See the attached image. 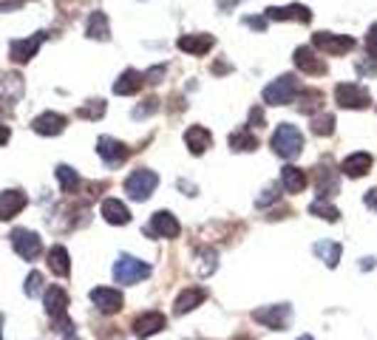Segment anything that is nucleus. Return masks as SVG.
Instances as JSON below:
<instances>
[{"instance_id":"17","label":"nucleus","mask_w":377,"mask_h":340,"mask_svg":"<svg viewBox=\"0 0 377 340\" xmlns=\"http://www.w3.org/2000/svg\"><path fill=\"white\" fill-rule=\"evenodd\" d=\"M165 315L162 312H145V315H139L137 321H134V335L139 340H145V338H151V335H159L162 329H165Z\"/></svg>"},{"instance_id":"39","label":"nucleus","mask_w":377,"mask_h":340,"mask_svg":"<svg viewBox=\"0 0 377 340\" xmlns=\"http://www.w3.org/2000/svg\"><path fill=\"white\" fill-rule=\"evenodd\" d=\"M355 71L361 74V77H377V57H366V60H358L355 62Z\"/></svg>"},{"instance_id":"35","label":"nucleus","mask_w":377,"mask_h":340,"mask_svg":"<svg viewBox=\"0 0 377 340\" xmlns=\"http://www.w3.org/2000/svg\"><path fill=\"white\" fill-rule=\"evenodd\" d=\"M196 258L201 261V267H198V275H210V273L218 267V253H216L213 247H201V250L196 253Z\"/></svg>"},{"instance_id":"51","label":"nucleus","mask_w":377,"mask_h":340,"mask_svg":"<svg viewBox=\"0 0 377 340\" xmlns=\"http://www.w3.org/2000/svg\"><path fill=\"white\" fill-rule=\"evenodd\" d=\"M65 340H80V338H74V335H68V338H65Z\"/></svg>"},{"instance_id":"4","label":"nucleus","mask_w":377,"mask_h":340,"mask_svg":"<svg viewBox=\"0 0 377 340\" xmlns=\"http://www.w3.org/2000/svg\"><path fill=\"white\" fill-rule=\"evenodd\" d=\"M43 304L51 321H57V327L63 324V332H71V321H68V292L63 287H48L43 292Z\"/></svg>"},{"instance_id":"13","label":"nucleus","mask_w":377,"mask_h":340,"mask_svg":"<svg viewBox=\"0 0 377 340\" xmlns=\"http://www.w3.org/2000/svg\"><path fill=\"white\" fill-rule=\"evenodd\" d=\"M295 65H298V71H304V74H309V77H324L329 68H326V62L315 54V48H309V45H298L295 48Z\"/></svg>"},{"instance_id":"49","label":"nucleus","mask_w":377,"mask_h":340,"mask_svg":"<svg viewBox=\"0 0 377 340\" xmlns=\"http://www.w3.org/2000/svg\"><path fill=\"white\" fill-rule=\"evenodd\" d=\"M179 187H182L188 196H196V187H193V185H188V182H179Z\"/></svg>"},{"instance_id":"28","label":"nucleus","mask_w":377,"mask_h":340,"mask_svg":"<svg viewBox=\"0 0 377 340\" xmlns=\"http://www.w3.org/2000/svg\"><path fill=\"white\" fill-rule=\"evenodd\" d=\"M23 97V77L20 74H3L0 77V102L11 105Z\"/></svg>"},{"instance_id":"38","label":"nucleus","mask_w":377,"mask_h":340,"mask_svg":"<svg viewBox=\"0 0 377 340\" xmlns=\"http://www.w3.org/2000/svg\"><path fill=\"white\" fill-rule=\"evenodd\" d=\"M40 292H46L43 273H28V278H26V295H28V298H37Z\"/></svg>"},{"instance_id":"18","label":"nucleus","mask_w":377,"mask_h":340,"mask_svg":"<svg viewBox=\"0 0 377 340\" xmlns=\"http://www.w3.org/2000/svg\"><path fill=\"white\" fill-rule=\"evenodd\" d=\"M267 20H298V23H312V11L301 3H290V6H270L267 9Z\"/></svg>"},{"instance_id":"50","label":"nucleus","mask_w":377,"mask_h":340,"mask_svg":"<svg viewBox=\"0 0 377 340\" xmlns=\"http://www.w3.org/2000/svg\"><path fill=\"white\" fill-rule=\"evenodd\" d=\"M298 340H315V338H309V335H301Z\"/></svg>"},{"instance_id":"2","label":"nucleus","mask_w":377,"mask_h":340,"mask_svg":"<svg viewBox=\"0 0 377 340\" xmlns=\"http://www.w3.org/2000/svg\"><path fill=\"white\" fill-rule=\"evenodd\" d=\"M301 91V82L295 74H284L278 79H272L267 88H264V102L267 105H287V102H295Z\"/></svg>"},{"instance_id":"42","label":"nucleus","mask_w":377,"mask_h":340,"mask_svg":"<svg viewBox=\"0 0 377 340\" xmlns=\"http://www.w3.org/2000/svg\"><path fill=\"white\" fill-rule=\"evenodd\" d=\"M267 122V116H264V108L261 105H255L253 111H250V128H261Z\"/></svg>"},{"instance_id":"23","label":"nucleus","mask_w":377,"mask_h":340,"mask_svg":"<svg viewBox=\"0 0 377 340\" xmlns=\"http://www.w3.org/2000/svg\"><path fill=\"white\" fill-rule=\"evenodd\" d=\"M185 145H188V150L193 156H201L213 145V136H210V131L204 125H193V128L185 131Z\"/></svg>"},{"instance_id":"10","label":"nucleus","mask_w":377,"mask_h":340,"mask_svg":"<svg viewBox=\"0 0 377 340\" xmlns=\"http://www.w3.org/2000/svg\"><path fill=\"white\" fill-rule=\"evenodd\" d=\"M312 182H315V190H318V199H329L338 193L341 182H338V170L329 159H324L315 170H312Z\"/></svg>"},{"instance_id":"37","label":"nucleus","mask_w":377,"mask_h":340,"mask_svg":"<svg viewBox=\"0 0 377 340\" xmlns=\"http://www.w3.org/2000/svg\"><path fill=\"white\" fill-rule=\"evenodd\" d=\"M105 102L102 99H91V102H85L80 111H77V116L80 119H100V116H105Z\"/></svg>"},{"instance_id":"5","label":"nucleus","mask_w":377,"mask_h":340,"mask_svg":"<svg viewBox=\"0 0 377 340\" xmlns=\"http://www.w3.org/2000/svg\"><path fill=\"white\" fill-rule=\"evenodd\" d=\"M156 185H159L156 170L139 168V170H134V173L125 179V193H128L134 202H145V199H151V196H154Z\"/></svg>"},{"instance_id":"46","label":"nucleus","mask_w":377,"mask_h":340,"mask_svg":"<svg viewBox=\"0 0 377 340\" xmlns=\"http://www.w3.org/2000/svg\"><path fill=\"white\" fill-rule=\"evenodd\" d=\"M275 199H278V193H275V190H267V196L258 199V207H264V204H270V202H275Z\"/></svg>"},{"instance_id":"15","label":"nucleus","mask_w":377,"mask_h":340,"mask_svg":"<svg viewBox=\"0 0 377 340\" xmlns=\"http://www.w3.org/2000/svg\"><path fill=\"white\" fill-rule=\"evenodd\" d=\"M91 304L105 315H117L122 309V292L111 290V287H97V290H91Z\"/></svg>"},{"instance_id":"8","label":"nucleus","mask_w":377,"mask_h":340,"mask_svg":"<svg viewBox=\"0 0 377 340\" xmlns=\"http://www.w3.org/2000/svg\"><path fill=\"white\" fill-rule=\"evenodd\" d=\"M312 45L324 54H332V57H344L349 51H355V40L346 37V34H329V31H315L312 34Z\"/></svg>"},{"instance_id":"30","label":"nucleus","mask_w":377,"mask_h":340,"mask_svg":"<svg viewBox=\"0 0 377 340\" xmlns=\"http://www.w3.org/2000/svg\"><path fill=\"white\" fill-rule=\"evenodd\" d=\"M341 253H344V247H341L338 241H318V244H315V256H318L329 270H335V267L341 264Z\"/></svg>"},{"instance_id":"7","label":"nucleus","mask_w":377,"mask_h":340,"mask_svg":"<svg viewBox=\"0 0 377 340\" xmlns=\"http://www.w3.org/2000/svg\"><path fill=\"white\" fill-rule=\"evenodd\" d=\"M11 247L14 253L23 258V261H34L40 253H43V238L34 233V230H26V227H17L11 230Z\"/></svg>"},{"instance_id":"29","label":"nucleus","mask_w":377,"mask_h":340,"mask_svg":"<svg viewBox=\"0 0 377 340\" xmlns=\"http://www.w3.org/2000/svg\"><path fill=\"white\" fill-rule=\"evenodd\" d=\"M85 34L91 40H111V26H108V17L102 11H91L88 14V23H85Z\"/></svg>"},{"instance_id":"12","label":"nucleus","mask_w":377,"mask_h":340,"mask_svg":"<svg viewBox=\"0 0 377 340\" xmlns=\"http://www.w3.org/2000/svg\"><path fill=\"white\" fill-rule=\"evenodd\" d=\"M179 221H176V216L174 213H168V210H159V213H154L151 216V221L145 224V233L148 236H154V238H176L179 236Z\"/></svg>"},{"instance_id":"9","label":"nucleus","mask_w":377,"mask_h":340,"mask_svg":"<svg viewBox=\"0 0 377 340\" xmlns=\"http://www.w3.org/2000/svg\"><path fill=\"white\" fill-rule=\"evenodd\" d=\"M335 99L341 108H355V111H363L372 105V97L363 85H355V82H338L335 88Z\"/></svg>"},{"instance_id":"53","label":"nucleus","mask_w":377,"mask_h":340,"mask_svg":"<svg viewBox=\"0 0 377 340\" xmlns=\"http://www.w3.org/2000/svg\"><path fill=\"white\" fill-rule=\"evenodd\" d=\"M241 340H247V338H241Z\"/></svg>"},{"instance_id":"33","label":"nucleus","mask_w":377,"mask_h":340,"mask_svg":"<svg viewBox=\"0 0 377 340\" xmlns=\"http://www.w3.org/2000/svg\"><path fill=\"white\" fill-rule=\"evenodd\" d=\"M295 99H301L298 111H304V114L318 111V108L324 105V94H321V91H298V97H295Z\"/></svg>"},{"instance_id":"31","label":"nucleus","mask_w":377,"mask_h":340,"mask_svg":"<svg viewBox=\"0 0 377 340\" xmlns=\"http://www.w3.org/2000/svg\"><path fill=\"white\" fill-rule=\"evenodd\" d=\"M230 148L235 150V153H253L255 148H258V136L255 133H250L247 128H241V131H235V133H230Z\"/></svg>"},{"instance_id":"3","label":"nucleus","mask_w":377,"mask_h":340,"mask_svg":"<svg viewBox=\"0 0 377 340\" xmlns=\"http://www.w3.org/2000/svg\"><path fill=\"white\" fill-rule=\"evenodd\" d=\"M151 275V264L134 258V256H120L117 264H114V281L122 284V287H131V284H139Z\"/></svg>"},{"instance_id":"6","label":"nucleus","mask_w":377,"mask_h":340,"mask_svg":"<svg viewBox=\"0 0 377 340\" xmlns=\"http://www.w3.org/2000/svg\"><path fill=\"white\" fill-rule=\"evenodd\" d=\"M253 321L261 324V327H267V329H272V332H284V329H290V324H292V307H290V304L261 307V309L253 312Z\"/></svg>"},{"instance_id":"1","label":"nucleus","mask_w":377,"mask_h":340,"mask_svg":"<svg viewBox=\"0 0 377 340\" xmlns=\"http://www.w3.org/2000/svg\"><path fill=\"white\" fill-rule=\"evenodd\" d=\"M272 150L281 156V159H287V162H292V159H298L301 156V150H304V136H301V131L295 128V125H290V122H284V125H278L275 128V133H272Z\"/></svg>"},{"instance_id":"14","label":"nucleus","mask_w":377,"mask_h":340,"mask_svg":"<svg viewBox=\"0 0 377 340\" xmlns=\"http://www.w3.org/2000/svg\"><path fill=\"white\" fill-rule=\"evenodd\" d=\"M43 40H46V31H37V34H31V37H26V40H11V45H9V54H11V62H28L34 54H37V48L43 45Z\"/></svg>"},{"instance_id":"48","label":"nucleus","mask_w":377,"mask_h":340,"mask_svg":"<svg viewBox=\"0 0 377 340\" xmlns=\"http://www.w3.org/2000/svg\"><path fill=\"white\" fill-rule=\"evenodd\" d=\"M213 71H216V74H227V71H230V65H224V62H216V65H213Z\"/></svg>"},{"instance_id":"27","label":"nucleus","mask_w":377,"mask_h":340,"mask_svg":"<svg viewBox=\"0 0 377 340\" xmlns=\"http://www.w3.org/2000/svg\"><path fill=\"white\" fill-rule=\"evenodd\" d=\"M281 185H284V190H287V193H304V190H307V185H309V176H307L301 168L287 165V168L281 170Z\"/></svg>"},{"instance_id":"43","label":"nucleus","mask_w":377,"mask_h":340,"mask_svg":"<svg viewBox=\"0 0 377 340\" xmlns=\"http://www.w3.org/2000/svg\"><path fill=\"white\" fill-rule=\"evenodd\" d=\"M366 51L377 57V23L375 26H369V34H366Z\"/></svg>"},{"instance_id":"32","label":"nucleus","mask_w":377,"mask_h":340,"mask_svg":"<svg viewBox=\"0 0 377 340\" xmlns=\"http://www.w3.org/2000/svg\"><path fill=\"white\" fill-rule=\"evenodd\" d=\"M57 182H60V190L63 193H74L77 187H80V176H77V170L74 168H68V165H57Z\"/></svg>"},{"instance_id":"20","label":"nucleus","mask_w":377,"mask_h":340,"mask_svg":"<svg viewBox=\"0 0 377 340\" xmlns=\"http://www.w3.org/2000/svg\"><path fill=\"white\" fill-rule=\"evenodd\" d=\"M176 45H179V51H185V54L201 57V54H207V51L216 45V37H213V34H182Z\"/></svg>"},{"instance_id":"52","label":"nucleus","mask_w":377,"mask_h":340,"mask_svg":"<svg viewBox=\"0 0 377 340\" xmlns=\"http://www.w3.org/2000/svg\"><path fill=\"white\" fill-rule=\"evenodd\" d=\"M0 340H3V329H0Z\"/></svg>"},{"instance_id":"26","label":"nucleus","mask_w":377,"mask_h":340,"mask_svg":"<svg viewBox=\"0 0 377 340\" xmlns=\"http://www.w3.org/2000/svg\"><path fill=\"white\" fill-rule=\"evenodd\" d=\"M46 261H48V270H51V273H54L57 278H68V275H71V261H68V250H65L63 244H54V247L48 250Z\"/></svg>"},{"instance_id":"21","label":"nucleus","mask_w":377,"mask_h":340,"mask_svg":"<svg viewBox=\"0 0 377 340\" xmlns=\"http://www.w3.org/2000/svg\"><path fill=\"white\" fill-rule=\"evenodd\" d=\"M207 301V292L201 287H190V290H182L174 301V315H188L196 307H201Z\"/></svg>"},{"instance_id":"47","label":"nucleus","mask_w":377,"mask_h":340,"mask_svg":"<svg viewBox=\"0 0 377 340\" xmlns=\"http://www.w3.org/2000/svg\"><path fill=\"white\" fill-rule=\"evenodd\" d=\"M9 136H11V133H9V128H6V125H0V145H6V142H9Z\"/></svg>"},{"instance_id":"36","label":"nucleus","mask_w":377,"mask_h":340,"mask_svg":"<svg viewBox=\"0 0 377 340\" xmlns=\"http://www.w3.org/2000/svg\"><path fill=\"white\" fill-rule=\"evenodd\" d=\"M309 213H312V216H321L324 221H338V219H341V213H338V207H332V204H326L324 199H318V202H312V204H309Z\"/></svg>"},{"instance_id":"11","label":"nucleus","mask_w":377,"mask_h":340,"mask_svg":"<svg viewBox=\"0 0 377 340\" xmlns=\"http://www.w3.org/2000/svg\"><path fill=\"white\" fill-rule=\"evenodd\" d=\"M97 153H100V159H102L108 168H120V165L131 156V148H128L125 142L114 139V136H100V142H97Z\"/></svg>"},{"instance_id":"22","label":"nucleus","mask_w":377,"mask_h":340,"mask_svg":"<svg viewBox=\"0 0 377 340\" xmlns=\"http://www.w3.org/2000/svg\"><path fill=\"white\" fill-rule=\"evenodd\" d=\"M100 210H102V219H105L108 224H114V227H122V224L131 221V210H128L120 199H102Z\"/></svg>"},{"instance_id":"44","label":"nucleus","mask_w":377,"mask_h":340,"mask_svg":"<svg viewBox=\"0 0 377 340\" xmlns=\"http://www.w3.org/2000/svg\"><path fill=\"white\" fill-rule=\"evenodd\" d=\"M244 23L250 28H255V31H264L267 28V17H244Z\"/></svg>"},{"instance_id":"19","label":"nucleus","mask_w":377,"mask_h":340,"mask_svg":"<svg viewBox=\"0 0 377 340\" xmlns=\"http://www.w3.org/2000/svg\"><path fill=\"white\" fill-rule=\"evenodd\" d=\"M28 204L23 190H3L0 193V221H11L17 213H23V207Z\"/></svg>"},{"instance_id":"16","label":"nucleus","mask_w":377,"mask_h":340,"mask_svg":"<svg viewBox=\"0 0 377 340\" xmlns=\"http://www.w3.org/2000/svg\"><path fill=\"white\" fill-rule=\"evenodd\" d=\"M31 131H34V133H40V136H57V133H63V131H65V116H63V114H57V111H46V114L34 116Z\"/></svg>"},{"instance_id":"41","label":"nucleus","mask_w":377,"mask_h":340,"mask_svg":"<svg viewBox=\"0 0 377 340\" xmlns=\"http://www.w3.org/2000/svg\"><path fill=\"white\" fill-rule=\"evenodd\" d=\"M165 74H168V65H154V68H148L145 71V82H162L165 79Z\"/></svg>"},{"instance_id":"40","label":"nucleus","mask_w":377,"mask_h":340,"mask_svg":"<svg viewBox=\"0 0 377 340\" xmlns=\"http://www.w3.org/2000/svg\"><path fill=\"white\" fill-rule=\"evenodd\" d=\"M156 111H159V99L151 97V99H145L142 105L134 108V116H137V119H145V116H151V114H156Z\"/></svg>"},{"instance_id":"34","label":"nucleus","mask_w":377,"mask_h":340,"mask_svg":"<svg viewBox=\"0 0 377 340\" xmlns=\"http://www.w3.org/2000/svg\"><path fill=\"white\" fill-rule=\"evenodd\" d=\"M309 128H312L315 136H332V131H335V116H332V114L312 116V119H309Z\"/></svg>"},{"instance_id":"24","label":"nucleus","mask_w":377,"mask_h":340,"mask_svg":"<svg viewBox=\"0 0 377 340\" xmlns=\"http://www.w3.org/2000/svg\"><path fill=\"white\" fill-rule=\"evenodd\" d=\"M372 153H352L349 159H344V165H341V170L349 176V179H363L369 170H372Z\"/></svg>"},{"instance_id":"45","label":"nucleus","mask_w":377,"mask_h":340,"mask_svg":"<svg viewBox=\"0 0 377 340\" xmlns=\"http://www.w3.org/2000/svg\"><path fill=\"white\" fill-rule=\"evenodd\" d=\"M363 204H366L369 210H375V213H377V187L366 190V196H363Z\"/></svg>"},{"instance_id":"25","label":"nucleus","mask_w":377,"mask_h":340,"mask_svg":"<svg viewBox=\"0 0 377 340\" xmlns=\"http://www.w3.org/2000/svg\"><path fill=\"white\" fill-rule=\"evenodd\" d=\"M142 85H145V74H139L137 68H128V71H122L120 79L114 82V94H120V97H131V94H137Z\"/></svg>"}]
</instances>
